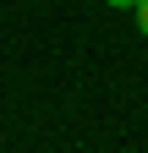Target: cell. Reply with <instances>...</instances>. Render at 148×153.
Instances as JSON below:
<instances>
[{
  "label": "cell",
  "mask_w": 148,
  "mask_h": 153,
  "mask_svg": "<svg viewBox=\"0 0 148 153\" xmlns=\"http://www.w3.org/2000/svg\"><path fill=\"white\" fill-rule=\"evenodd\" d=\"M104 6H115V11H132V6H137V0H104Z\"/></svg>",
  "instance_id": "7a4b0ae2"
},
{
  "label": "cell",
  "mask_w": 148,
  "mask_h": 153,
  "mask_svg": "<svg viewBox=\"0 0 148 153\" xmlns=\"http://www.w3.org/2000/svg\"><path fill=\"white\" fill-rule=\"evenodd\" d=\"M132 11H137V27L148 33V0H137V6H132Z\"/></svg>",
  "instance_id": "6da1fadb"
}]
</instances>
